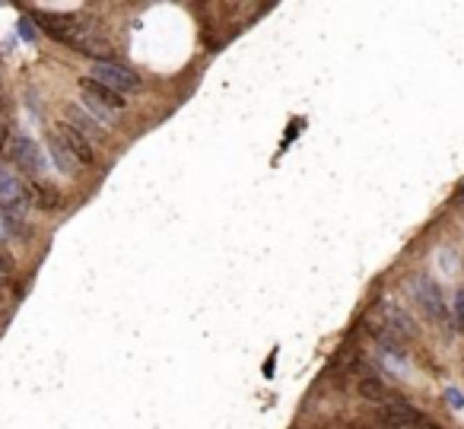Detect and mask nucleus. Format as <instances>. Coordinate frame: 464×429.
Returning <instances> with one entry per match:
<instances>
[{
	"label": "nucleus",
	"instance_id": "1",
	"mask_svg": "<svg viewBox=\"0 0 464 429\" xmlns=\"http://www.w3.org/2000/svg\"><path fill=\"white\" fill-rule=\"evenodd\" d=\"M32 20L38 22L45 35H51L55 42L67 45V48L80 51V55H90L96 61H111L108 45L99 38L90 29V22H83L80 16H64V13H45V10H35Z\"/></svg>",
	"mask_w": 464,
	"mask_h": 429
},
{
	"label": "nucleus",
	"instance_id": "2",
	"mask_svg": "<svg viewBox=\"0 0 464 429\" xmlns=\"http://www.w3.org/2000/svg\"><path fill=\"white\" fill-rule=\"evenodd\" d=\"M404 286H407L410 299H414V302L426 311V318H430V321H436V325H442V328L455 325L451 309H449V302H445V296H442V286H439L430 274H414Z\"/></svg>",
	"mask_w": 464,
	"mask_h": 429
},
{
	"label": "nucleus",
	"instance_id": "3",
	"mask_svg": "<svg viewBox=\"0 0 464 429\" xmlns=\"http://www.w3.org/2000/svg\"><path fill=\"white\" fill-rule=\"evenodd\" d=\"M76 86H80V92L86 96V105L96 111L99 125H108L115 115H121V111L127 108V99L125 96H118V92H111L108 86L96 83L92 76H80V80H76Z\"/></svg>",
	"mask_w": 464,
	"mask_h": 429
},
{
	"label": "nucleus",
	"instance_id": "4",
	"mask_svg": "<svg viewBox=\"0 0 464 429\" xmlns=\"http://www.w3.org/2000/svg\"><path fill=\"white\" fill-rule=\"evenodd\" d=\"M92 80L102 83V86H108V90L118 92V96L143 90L140 73H134L131 67H125V64H118V61H96V64H92Z\"/></svg>",
	"mask_w": 464,
	"mask_h": 429
},
{
	"label": "nucleus",
	"instance_id": "5",
	"mask_svg": "<svg viewBox=\"0 0 464 429\" xmlns=\"http://www.w3.org/2000/svg\"><path fill=\"white\" fill-rule=\"evenodd\" d=\"M10 160L26 178H45L48 175V160L45 150L32 137H13L10 140Z\"/></svg>",
	"mask_w": 464,
	"mask_h": 429
},
{
	"label": "nucleus",
	"instance_id": "6",
	"mask_svg": "<svg viewBox=\"0 0 464 429\" xmlns=\"http://www.w3.org/2000/svg\"><path fill=\"white\" fill-rule=\"evenodd\" d=\"M51 137H55L57 146H61L70 160H73L76 169H92V166H96V150H92V140L83 137L76 127H70L67 121H61V125L51 131Z\"/></svg>",
	"mask_w": 464,
	"mask_h": 429
},
{
	"label": "nucleus",
	"instance_id": "7",
	"mask_svg": "<svg viewBox=\"0 0 464 429\" xmlns=\"http://www.w3.org/2000/svg\"><path fill=\"white\" fill-rule=\"evenodd\" d=\"M375 420L379 429H423V414L407 401H381Z\"/></svg>",
	"mask_w": 464,
	"mask_h": 429
},
{
	"label": "nucleus",
	"instance_id": "8",
	"mask_svg": "<svg viewBox=\"0 0 464 429\" xmlns=\"http://www.w3.org/2000/svg\"><path fill=\"white\" fill-rule=\"evenodd\" d=\"M375 315L381 318V331H388L391 337H398L404 344V340L416 337V321L410 318V311L404 309V305L398 302H379L375 305Z\"/></svg>",
	"mask_w": 464,
	"mask_h": 429
},
{
	"label": "nucleus",
	"instance_id": "9",
	"mask_svg": "<svg viewBox=\"0 0 464 429\" xmlns=\"http://www.w3.org/2000/svg\"><path fill=\"white\" fill-rule=\"evenodd\" d=\"M29 191L16 175H10V169L0 162V213H13V216H26L29 210Z\"/></svg>",
	"mask_w": 464,
	"mask_h": 429
},
{
	"label": "nucleus",
	"instance_id": "10",
	"mask_svg": "<svg viewBox=\"0 0 464 429\" xmlns=\"http://www.w3.org/2000/svg\"><path fill=\"white\" fill-rule=\"evenodd\" d=\"M26 191H29V201H32L35 207H42V210H61L64 207V194L57 191L48 178H29Z\"/></svg>",
	"mask_w": 464,
	"mask_h": 429
},
{
	"label": "nucleus",
	"instance_id": "11",
	"mask_svg": "<svg viewBox=\"0 0 464 429\" xmlns=\"http://www.w3.org/2000/svg\"><path fill=\"white\" fill-rule=\"evenodd\" d=\"M64 121H67L70 127H76V131L83 134V137H90V140L102 137V125L96 121V115H90V111L80 108V105H67V111H64Z\"/></svg>",
	"mask_w": 464,
	"mask_h": 429
},
{
	"label": "nucleus",
	"instance_id": "12",
	"mask_svg": "<svg viewBox=\"0 0 464 429\" xmlns=\"http://www.w3.org/2000/svg\"><path fill=\"white\" fill-rule=\"evenodd\" d=\"M356 391H360V398H366V401H385V381H381L379 375H363V379L356 381Z\"/></svg>",
	"mask_w": 464,
	"mask_h": 429
},
{
	"label": "nucleus",
	"instance_id": "13",
	"mask_svg": "<svg viewBox=\"0 0 464 429\" xmlns=\"http://www.w3.org/2000/svg\"><path fill=\"white\" fill-rule=\"evenodd\" d=\"M455 321L464 328V286L455 293Z\"/></svg>",
	"mask_w": 464,
	"mask_h": 429
},
{
	"label": "nucleus",
	"instance_id": "14",
	"mask_svg": "<svg viewBox=\"0 0 464 429\" xmlns=\"http://www.w3.org/2000/svg\"><path fill=\"white\" fill-rule=\"evenodd\" d=\"M445 398H449V401H451V407H461V404H464V398L458 395L455 388H449V391H445Z\"/></svg>",
	"mask_w": 464,
	"mask_h": 429
},
{
	"label": "nucleus",
	"instance_id": "15",
	"mask_svg": "<svg viewBox=\"0 0 464 429\" xmlns=\"http://www.w3.org/2000/svg\"><path fill=\"white\" fill-rule=\"evenodd\" d=\"M7 280H10V270H7V267H3V261H0V286L7 283Z\"/></svg>",
	"mask_w": 464,
	"mask_h": 429
},
{
	"label": "nucleus",
	"instance_id": "16",
	"mask_svg": "<svg viewBox=\"0 0 464 429\" xmlns=\"http://www.w3.org/2000/svg\"><path fill=\"white\" fill-rule=\"evenodd\" d=\"M0 118H3V102H0Z\"/></svg>",
	"mask_w": 464,
	"mask_h": 429
}]
</instances>
